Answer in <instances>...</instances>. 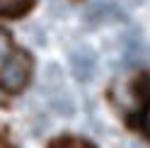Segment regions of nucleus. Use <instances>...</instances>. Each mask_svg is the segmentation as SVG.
Segmentation results:
<instances>
[{"label":"nucleus","mask_w":150,"mask_h":148,"mask_svg":"<svg viewBox=\"0 0 150 148\" xmlns=\"http://www.w3.org/2000/svg\"><path fill=\"white\" fill-rule=\"evenodd\" d=\"M32 75V58L24 51H12L0 68V88L7 92H20Z\"/></svg>","instance_id":"nucleus-1"},{"label":"nucleus","mask_w":150,"mask_h":148,"mask_svg":"<svg viewBox=\"0 0 150 148\" xmlns=\"http://www.w3.org/2000/svg\"><path fill=\"white\" fill-rule=\"evenodd\" d=\"M70 73L73 78L78 83H92L97 75V56L92 49H85V46H80V49L70 51Z\"/></svg>","instance_id":"nucleus-2"},{"label":"nucleus","mask_w":150,"mask_h":148,"mask_svg":"<svg viewBox=\"0 0 150 148\" xmlns=\"http://www.w3.org/2000/svg\"><path fill=\"white\" fill-rule=\"evenodd\" d=\"M121 20H124V12L111 0H97L85 12V22L90 27H99V24H107V22H121Z\"/></svg>","instance_id":"nucleus-3"},{"label":"nucleus","mask_w":150,"mask_h":148,"mask_svg":"<svg viewBox=\"0 0 150 148\" xmlns=\"http://www.w3.org/2000/svg\"><path fill=\"white\" fill-rule=\"evenodd\" d=\"M46 88V97H49V107L53 109L58 117H73L75 114V100L65 92L61 85H44Z\"/></svg>","instance_id":"nucleus-4"},{"label":"nucleus","mask_w":150,"mask_h":148,"mask_svg":"<svg viewBox=\"0 0 150 148\" xmlns=\"http://www.w3.org/2000/svg\"><path fill=\"white\" fill-rule=\"evenodd\" d=\"M34 0H0V15L5 17H17L29 7Z\"/></svg>","instance_id":"nucleus-5"},{"label":"nucleus","mask_w":150,"mask_h":148,"mask_svg":"<svg viewBox=\"0 0 150 148\" xmlns=\"http://www.w3.org/2000/svg\"><path fill=\"white\" fill-rule=\"evenodd\" d=\"M10 53H12V39L5 29H0V68H3V63L7 61Z\"/></svg>","instance_id":"nucleus-6"},{"label":"nucleus","mask_w":150,"mask_h":148,"mask_svg":"<svg viewBox=\"0 0 150 148\" xmlns=\"http://www.w3.org/2000/svg\"><path fill=\"white\" fill-rule=\"evenodd\" d=\"M56 148H75V143H58Z\"/></svg>","instance_id":"nucleus-7"},{"label":"nucleus","mask_w":150,"mask_h":148,"mask_svg":"<svg viewBox=\"0 0 150 148\" xmlns=\"http://www.w3.org/2000/svg\"><path fill=\"white\" fill-rule=\"evenodd\" d=\"M145 124H148V129H150V109H148V114H145Z\"/></svg>","instance_id":"nucleus-8"}]
</instances>
